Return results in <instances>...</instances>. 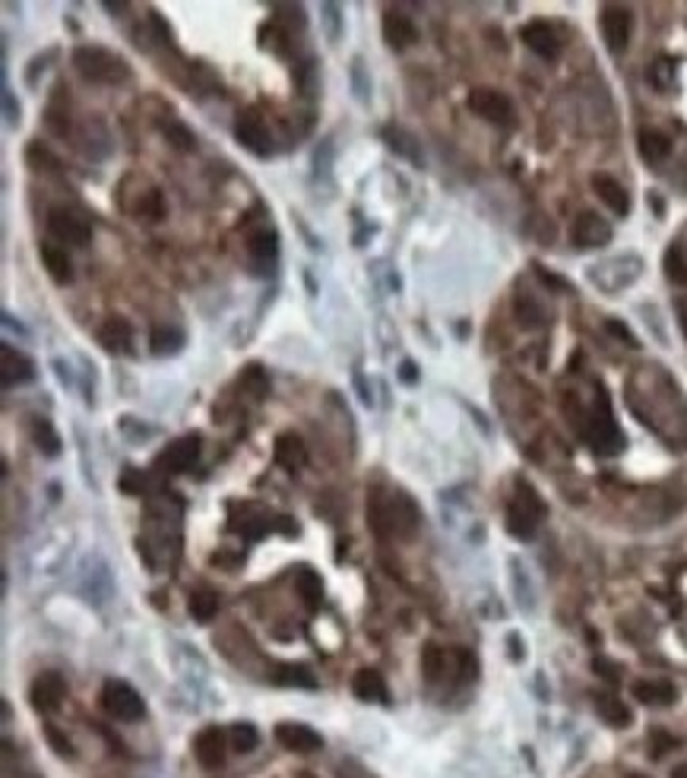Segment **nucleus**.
<instances>
[{"instance_id": "nucleus-1", "label": "nucleus", "mask_w": 687, "mask_h": 778, "mask_svg": "<svg viewBox=\"0 0 687 778\" xmlns=\"http://www.w3.org/2000/svg\"><path fill=\"white\" fill-rule=\"evenodd\" d=\"M368 519L381 538L393 535V538H402V542L415 538V532H419V525H421L419 506H415V500L402 491L390 494V497L374 494L371 504H368Z\"/></svg>"}, {"instance_id": "nucleus-2", "label": "nucleus", "mask_w": 687, "mask_h": 778, "mask_svg": "<svg viewBox=\"0 0 687 778\" xmlns=\"http://www.w3.org/2000/svg\"><path fill=\"white\" fill-rule=\"evenodd\" d=\"M73 67L80 70L82 80L99 86H121L131 80V63L102 44H80L73 51Z\"/></svg>"}, {"instance_id": "nucleus-3", "label": "nucleus", "mask_w": 687, "mask_h": 778, "mask_svg": "<svg viewBox=\"0 0 687 778\" xmlns=\"http://www.w3.org/2000/svg\"><path fill=\"white\" fill-rule=\"evenodd\" d=\"M542 519H545V504L536 494V487L526 485V481H517V494L507 504V532L517 542H529V538H536Z\"/></svg>"}, {"instance_id": "nucleus-4", "label": "nucleus", "mask_w": 687, "mask_h": 778, "mask_svg": "<svg viewBox=\"0 0 687 778\" xmlns=\"http://www.w3.org/2000/svg\"><path fill=\"white\" fill-rule=\"evenodd\" d=\"M99 703H102V709L111 718H118V722H140V718L146 716L143 696H140L131 684H124V680H108V684L102 687Z\"/></svg>"}, {"instance_id": "nucleus-5", "label": "nucleus", "mask_w": 687, "mask_h": 778, "mask_svg": "<svg viewBox=\"0 0 687 778\" xmlns=\"http://www.w3.org/2000/svg\"><path fill=\"white\" fill-rule=\"evenodd\" d=\"M583 437H586L589 443L595 447V453H618L621 447H624V437H621L618 424H614L612 411H608V405H595V411L586 418V424H583Z\"/></svg>"}, {"instance_id": "nucleus-6", "label": "nucleus", "mask_w": 687, "mask_h": 778, "mask_svg": "<svg viewBox=\"0 0 687 778\" xmlns=\"http://www.w3.org/2000/svg\"><path fill=\"white\" fill-rule=\"evenodd\" d=\"M197 456H200V434L178 437L175 443H169V447L156 456V468L162 475H184L194 468Z\"/></svg>"}, {"instance_id": "nucleus-7", "label": "nucleus", "mask_w": 687, "mask_h": 778, "mask_svg": "<svg viewBox=\"0 0 687 778\" xmlns=\"http://www.w3.org/2000/svg\"><path fill=\"white\" fill-rule=\"evenodd\" d=\"M469 111L479 114L481 120H488V124H510L513 120V105L510 99H507L504 92H498V89H472L469 92Z\"/></svg>"}, {"instance_id": "nucleus-8", "label": "nucleus", "mask_w": 687, "mask_h": 778, "mask_svg": "<svg viewBox=\"0 0 687 778\" xmlns=\"http://www.w3.org/2000/svg\"><path fill=\"white\" fill-rule=\"evenodd\" d=\"M599 25H602V35H605V44L612 54H621L631 42V29H634V16L627 6L621 4H608L602 6L599 13Z\"/></svg>"}, {"instance_id": "nucleus-9", "label": "nucleus", "mask_w": 687, "mask_h": 778, "mask_svg": "<svg viewBox=\"0 0 687 778\" xmlns=\"http://www.w3.org/2000/svg\"><path fill=\"white\" fill-rule=\"evenodd\" d=\"M63 696H67V680L54 671L38 674L29 687V703L35 712H57L63 703Z\"/></svg>"}, {"instance_id": "nucleus-10", "label": "nucleus", "mask_w": 687, "mask_h": 778, "mask_svg": "<svg viewBox=\"0 0 687 778\" xmlns=\"http://www.w3.org/2000/svg\"><path fill=\"white\" fill-rule=\"evenodd\" d=\"M48 231L67 247H86L92 241V228L82 218H76L70 209H51L48 212Z\"/></svg>"}, {"instance_id": "nucleus-11", "label": "nucleus", "mask_w": 687, "mask_h": 778, "mask_svg": "<svg viewBox=\"0 0 687 778\" xmlns=\"http://www.w3.org/2000/svg\"><path fill=\"white\" fill-rule=\"evenodd\" d=\"M570 237H574V244L580 250L605 247V244L612 241V225H608L602 216H595V212H580V216L574 218Z\"/></svg>"}, {"instance_id": "nucleus-12", "label": "nucleus", "mask_w": 687, "mask_h": 778, "mask_svg": "<svg viewBox=\"0 0 687 778\" xmlns=\"http://www.w3.org/2000/svg\"><path fill=\"white\" fill-rule=\"evenodd\" d=\"M519 38H523V44L532 51V54L545 57V61H555V57L561 54V42H557V32L551 29V25L545 23V19H536V23L523 25Z\"/></svg>"}, {"instance_id": "nucleus-13", "label": "nucleus", "mask_w": 687, "mask_h": 778, "mask_svg": "<svg viewBox=\"0 0 687 778\" xmlns=\"http://www.w3.org/2000/svg\"><path fill=\"white\" fill-rule=\"evenodd\" d=\"M235 137L241 146H247L254 156H266L269 149H273V137H269L266 124H263L256 114H241V118L235 120Z\"/></svg>"}, {"instance_id": "nucleus-14", "label": "nucleus", "mask_w": 687, "mask_h": 778, "mask_svg": "<svg viewBox=\"0 0 687 778\" xmlns=\"http://www.w3.org/2000/svg\"><path fill=\"white\" fill-rule=\"evenodd\" d=\"M276 741H279L285 750H292V754H314V750L324 747V741H320L317 731L307 728V725H298V722H282L279 728H276Z\"/></svg>"}, {"instance_id": "nucleus-15", "label": "nucleus", "mask_w": 687, "mask_h": 778, "mask_svg": "<svg viewBox=\"0 0 687 778\" xmlns=\"http://www.w3.org/2000/svg\"><path fill=\"white\" fill-rule=\"evenodd\" d=\"M381 29H383V42H387L393 51H406L409 44H415V38H419L415 23L402 10H387V13H383Z\"/></svg>"}, {"instance_id": "nucleus-16", "label": "nucleus", "mask_w": 687, "mask_h": 778, "mask_svg": "<svg viewBox=\"0 0 687 778\" xmlns=\"http://www.w3.org/2000/svg\"><path fill=\"white\" fill-rule=\"evenodd\" d=\"M226 747H228V741L219 728H203L194 741L197 763H200L203 769H219L222 763H226Z\"/></svg>"}, {"instance_id": "nucleus-17", "label": "nucleus", "mask_w": 687, "mask_h": 778, "mask_svg": "<svg viewBox=\"0 0 687 778\" xmlns=\"http://www.w3.org/2000/svg\"><path fill=\"white\" fill-rule=\"evenodd\" d=\"M95 339H99V345L105 351H111V355H118V351H127L133 342V330L131 323H127L124 317H108L105 323L95 330Z\"/></svg>"}, {"instance_id": "nucleus-18", "label": "nucleus", "mask_w": 687, "mask_h": 778, "mask_svg": "<svg viewBox=\"0 0 687 778\" xmlns=\"http://www.w3.org/2000/svg\"><path fill=\"white\" fill-rule=\"evenodd\" d=\"M0 368H4V387L35 380V364H32L23 351L13 349V345H4V349H0Z\"/></svg>"}, {"instance_id": "nucleus-19", "label": "nucleus", "mask_w": 687, "mask_h": 778, "mask_svg": "<svg viewBox=\"0 0 687 778\" xmlns=\"http://www.w3.org/2000/svg\"><path fill=\"white\" fill-rule=\"evenodd\" d=\"M273 456H276V462L285 468V472H298V468L305 466V459H307L305 440H301L298 434H292V430H285V434L276 437Z\"/></svg>"}, {"instance_id": "nucleus-20", "label": "nucleus", "mask_w": 687, "mask_h": 778, "mask_svg": "<svg viewBox=\"0 0 687 778\" xmlns=\"http://www.w3.org/2000/svg\"><path fill=\"white\" fill-rule=\"evenodd\" d=\"M631 693H634V699L643 706H672L678 699L675 684H672V680H659V677L637 680V684L631 687Z\"/></svg>"}, {"instance_id": "nucleus-21", "label": "nucleus", "mask_w": 687, "mask_h": 778, "mask_svg": "<svg viewBox=\"0 0 687 778\" xmlns=\"http://www.w3.org/2000/svg\"><path fill=\"white\" fill-rule=\"evenodd\" d=\"M593 190H595V197H599L602 203H605L608 209L614 212V216H627V212H631V197H627V190L621 187L614 178L595 175L593 178Z\"/></svg>"}, {"instance_id": "nucleus-22", "label": "nucleus", "mask_w": 687, "mask_h": 778, "mask_svg": "<svg viewBox=\"0 0 687 778\" xmlns=\"http://www.w3.org/2000/svg\"><path fill=\"white\" fill-rule=\"evenodd\" d=\"M352 693H355L362 703H387V684L374 668H362V671L352 677Z\"/></svg>"}, {"instance_id": "nucleus-23", "label": "nucleus", "mask_w": 687, "mask_h": 778, "mask_svg": "<svg viewBox=\"0 0 687 778\" xmlns=\"http://www.w3.org/2000/svg\"><path fill=\"white\" fill-rule=\"evenodd\" d=\"M42 263L57 285H70V282H73V260H70V254L63 247H57V244H42Z\"/></svg>"}, {"instance_id": "nucleus-24", "label": "nucleus", "mask_w": 687, "mask_h": 778, "mask_svg": "<svg viewBox=\"0 0 687 778\" xmlns=\"http://www.w3.org/2000/svg\"><path fill=\"white\" fill-rule=\"evenodd\" d=\"M637 149H640V158H643L646 165H663L665 158L672 156V139L659 130H640Z\"/></svg>"}, {"instance_id": "nucleus-25", "label": "nucleus", "mask_w": 687, "mask_h": 778, "mask_svg": "<svg viewBox=\"0 0 687 778\" xmlns=\"http://www.w3.org/2000/svg\"><path fill=\"white\" fill-rule=\"evenodd\" d=\"M595 712H599V718H605L612 728H627V725L634 722L631 709H627V703H621L618 696H599L595 699Z\"/></svg>"}, {"instance_id": "nucleus-26", "label": "nucleus", "mask_w": 687, "mask_h": 778, "mask_svg": "<svg viewBox=\"0 0 687 778\" xmlns=\"http://www.w3.org/2000/svg\"><path fill=\"white\" fill-rule=\"evenodd\" d=\"M188 610L197 623H209L216 614H219V595L209 591V589H197L188 601Z\"/></svg>"}, {"instance_id": "nucleus-27", "label": "nucleus", "mask_w": 687, "mask_h": 778, "mask_svg": "<svg viewBox=\"0 0 687 778\" xmlns=\"http://www.w3.org/2000/svg\"><path fill=\"white\" fill-rule=\"evenodd\" d=\"M150 345L156 355H175L184 349V332L178 326H156L150 336Z\"/></svg>"}, {"instance_id": "nucleus-28", "label": "nucleus", "mask_w": 687, "mask_h": 778, "mask_svg": "<svg viewBox=\"0 0 687 778\" xmlns=\"http://www.w3.org/2000/svg\"><path fill=\"white\" fill-rule=\"evenodd\" d=\"M663 269H665V275H669V282L687 288V247H682V244H672L663 256Z\"/></svg>"}, {"instance_id": "nucleus-29", "label": "nucleus", "mask_w": 687, "mask_h": 778, "mask_svg": "<svg viewBox=\"0 0 687 778\" xmlns=\"http://www.w3.org/2000/svg\"><path fill=\"white\" fill-rule=\"evenodd\" d=\"M32 443H35L44 456H51V459L61 453V437H57V430L51 427V421H44V418H35V421H32Z\"/></svg>"}, {"instance_id": "nucleus-30", "label": "nucleus", "mask_w": 687, "mask_h": 778, "mask_svg": "<svg viewBox=\"0 0 687 778\" xmlns=\"http://www.w3.org/2000/svg\"><path fill=\"white\" fill-rule=\"evenodd\" d=\"M295 589H298L301 601H305L307 608H317V604H320V595H324V582H320V576L314 573V570H301V573L295 576Z\"/></svg>"}, {"instance_id": "nucleus-31", "label": "nucleus", "mask_w": 687, "mask_h": 778, "mask_svg": "<svg viewBox=\"0 0 687 778\" xmlns=\"http://www.w3.org/2000/svg\"><path fill=\"white\" fill-rule=\"evenodd\" d=\"M276 684H282V687H305V690H311L317 680H314V674L307 671L305 665H279V668H276Z\"/></svg>"}, {"instance_id": "nucleus-32", "label": "nucleus", "mask_w": 687, "mask_h": 778, "mask_svg": "<svg viewBox=\"0 0 687 778\" xmlns=\"http://www.w3.org/2000/svg\"><path fill=\"white\" fill-rule=\"evenodd\" d=\"M383 137H387L390 149H393V152H400V156H406V158H409V162H412V165H421V162H425V156H421L419 149H412V146H415V139L409 137V133H402V130H393V127H387V130H383Z\"/></svg>"}, {"instance_id": "nucleus-33", "label": "nucleus", "mask_w": 687, "mask_h": 778, "mask_svg": "<svg viewBox=\"0 0 687 778\" xmlns=\"http://www.w3.org/2000/svg\"><path fill=\"white\" fill-rule=\"evenodd\" d=\"M421 671H425L428 680H440L447 674V652L438 646H425L421 652Z\"/></svg>"}, {"instance_id": "nucleus-34", "label": "nucleus", "mask_w": 687, "mask_h": 778, "mask_svg": "<svg viewBox=\"0 0 687 778\" xmlns=\"http://www.w3.org/2000/svg\"><path fill=\"white\" fill-rule=\"evenodd\" d=\"M256 744H260V735H256L254 725H247V722L231 725V747H235L237 754H250V750H256Z\"/></svg>"}, {"instance_id": "nucleus-35", "label": "nucleus", "mask_w": 687, "mask_h": 778, "mask_svg": "<svg viewBox=\"0 0 687 778\" xmlns=\"http://www.w3.org/2000/svg\"><path fill=\"white\" fill-rule=\"evenodd\" d=\"M250 256H256V260H273L276 256V235L273 231H256V235H250Z\"/></svg>"}, {"instance_id": "nucleus-36", "label": "nucleus", "mask_w": 687, "mask_h": 778, "mask_svg": "<svg viewBox=\"0 0 687 778\" xmlns=\"http://www.w3.org/2000/svg\"><path fill=\"white\" fill-rule=\"evenodd\" d=\"M165 137H169V143L175 146V149H181V152H190L197 146L194 133H190L184 124H178V120H169V124H165Z\"/></svg>"}, {"instance_id": "nucleus-37", "label": "nucleus", "mask_w": 687, "mask_h": 778, "mask_svg": "<svg viewBox=\"0 0 687 778\" xmlns=\"http://www.w3.org/2000/svg\"><path fill=\"white\" fill-rule=\"evenodd\" d=\"M517 320H519V326H523V330H536V326H542V311H538V304L536 301H529V298H519L517 301Z\"/></svg>"}, {"instance_id": "nucleus-38", "label": "nucleus", "mask_w": 687, "mask_h": 778, "mask_svg": "<svg viewBox=\"0 0 687 778\" xmlns=\"http://www.w3.org/2000/svg\"><path fill=\"white\" fill-rule=\"evenodd\" d=\"M25 162H29L35 171H57V168H61V162H57V158L51 156L48 149H42L38 143L29 146V152H25Z\"/></svg>"}, {"instance_id": "nucleus-39", "label": "nucleus", "mask_w": 687, "mask_h": 778, "mask_svg": "<svg viewBox=\"0 0 687 778\" xmlns=\"http://www.w3.org/2000/svg\"><path fill=\"white\" fill-rule=\"evenodd\" d=\"M241 387L254 392L256 399H263V396H266V389H269V380H266V374H263L260 368H247V370H244V377H241Z\"/></svg>"}, {"instance_id": "nucleus-40", "label": "nucleus", "mask_w": 687, "mask_h": 778, "mask_svg": "<svg viewBox=\"0 0 687 778\" xmlns=\"http://www.w3.org/2000/svg\"><path fill=\"white\" fill-rule=\"evenodd\" d=\"M44 737H48V744L57 750V756H67V760L73 756V747H70V741L61 735V731L54 728V725H48V728H44Z\"/></svg>"}, {"instance_id": "nucleus-41", "label": "nucleus", "mask_w": 687, "mask_h": 778, "mask_svg": "<svg viewBox=\"0 0 687 778\" xmlns=\"http://www.w3.org/2000/svg\"><path fill=\"white\" fill-rule=\"evenodd\" d=\"M672 747H678L675 737H669L665 731H656V735H653V756H665V750H672Z\"/></svg>"}, {"instance_id": "nucleus-42", "label": "nucleus", "mask_w": 687, "mask_h": 778, "mask_svg": "<svg viewBox=\"0 0 687 778\" xmlns=\"http://www.w3.org/2000/svg\"><path fill=\"white\" fill-rule=\"evenodd\" d=\"M4 114H6V124H10V127L19 124V105L13 101V95L6 92V89H4Z\"/></svg>"}, {"instance_id": "nucleus-43", "label": "nucleus", "mask_w": 687, "mask_h": 778, "mask_svg": "<svg viewBox=\"0 0 687 778\" xmlns=\"http://www.w3.org/2000/svg\"><path fill=\"white\" fill-rule=\"evenodd\" d=\"M593 668H595V671H602V674H608V680H618V674H621V668L608 665L605 658H595V661H593Z\"/></svg>"}, {"instance_id": "nucleus-44", "label": "nucleus", "mask_w": 687, "mask_h": 778, "mask_svg": "<svg viewBox=\"0 0 687 778\" xmlns=\"http://www.w3.org/2000/svg\"><path fill=\"white\" fill-rule=\"evenodd\" d=\"M415 380H419V374H415V364L406 361V364H402V383H415Z\"/></svg>"}, {"instance_id": "nucleus-45", "label": "nucleus", "mask_w": 687, "mask_h": 778, "mask_svg": "<svg viewBox=\"0 0 687 778\" xmlns=\"http://www.w3.org/2000/svg\"><path fill=\"white\" fill-rule=\"evenodd\" d=\"M678 320H682V332L687 336V298L678 301Z\"/></svg>"}, {"instance_id": "nucleus-46", "label": "nucleus", "mask_w": 687, "mask_h": 778, "mask_svg": "<svg viewBox=\"0 0 687 778\" xmlns=\"http://www.w3.org/2000/svg\"><path fill=\"white\" fill-rule=\"evenodd\" d=\"M672 778H687V763H682V766L672 769Z\"/></svg>"}, {"instance_id": "nucleus-47", "label": "nucleus", "mask_w": 687, "mask_h": 778, "mask_svg": "<svg viewBox=\"0 0 687 778\" xmlns=\"http://www.w3.org/2000/svg\"><path fill=\"white\" fill-rule=\"evenodd\" d=\"M631 778H646V775H631Z\"/></svg>"}, {"instance_id": "nucleus-48", "label": "nucleus", "mask_w": 687, "mask_h": 778, "mask_svg": "<svg viewBox=\"0 0 687 778\" xmlns=\"http://www.w3.org/2000/svg\"><path fill=\"white\" fill-rule=\"evenodd\" d=\"M301 778H311V775H301Z\"/></svg>"}]
</instances>
